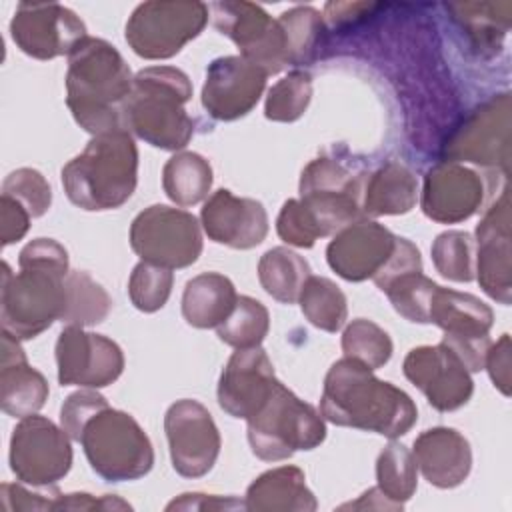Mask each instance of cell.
<instances>
[{
    "label": "cell",
    "mask_w": 512,
    "mask_h": 512,
    "mask_svg": "<svg viewBox=\"0 0 512 512\" xmlns=\"http://www.w3.org/2000/svg\"><path fill=\"white\" fill-rule=\"evenodd\" d=\"M78 442L92 470L108 482L142 478L154 464L152 444L140 424L108 404L84 422Z\"/></svg>",
    "instance_id": "6"
},
{
    "label": "cell",
    "mask_w": 512,
    "mask_h": 512,
    "mask_svg": "<svg viewBox=\"0 0 512 512\" xmlns=\"http://www.w3.org/2000/svg\"><path fill=\"white\" fill-rule=\"evenodd\" d=\"M320 412L332 424L388 438L406 434L418 416L404 390L378 380L368 366L346 356L334 362L324 378Z\"/></svg>",
    "instance_id": "2"
},
{
    "label": "cell",
    "mask_w": 512,
    "mask_h": 512,
    "mask_svg": "<svg viewBox=\"0 0 512 512\" xmlns=\"http://www.w3.org/2000/svg\"><path fill=\"white\" fill-rule=\"evenodd\" d=\"M276 382L274 366L260 346L238 348L220 374L218 404L230 416L248 420Z\"/></svg>",
    "instance_id": "21"
},
{
    "label": "cell",
    "mask_w": 512,
    "mask_h": 512,
    "mask_svg": "<svg viewBox=\"0 0 512 512\" xmlns=\"http://www.w3.org/2000/svg\"><path fill=\"white\" fill-rule=\"evenodd\" d=\"M312 98V76L304 70H294L278 80L266 98V118L276 122H294L308 108Z\"/></svg>",
    "instance_id": "39"
},
{
    "label": "cell",
    "mask_w": 512,
    "mask_h": 512,
    "mask_svg": "<svg viewBox=\"0 0 512 512\" xmlns=\"http://www.w3.org/2000/svg\"><path fill=\"white\" fill-rule=\"evenodd\" d=\"M200 220L210 240L238 250L258 246L268 234L264 206L252 198H238L226 188L206 200Z\"/></svg>",
    "instance_id": "22"
},
{
    "label": "cell",
    "mask_w": 512,
    "mask_h": 512,
    "mask_svg": "<svg viewBox=\"0 0 512 512\" xmlns=\"http://www.w3.org/2000/svg\"><path fill=\"white\" fill-rule=\"evenodd\" d=\"M416 198L418 184L414 174L398 162H388L364 178L362 214H404L414 208Z\"/></svg>",
    "instance_id": "28"
},
{
    "label": "cell",
    "mask_w": 512,
    "mask_h": 512,
    "mask_svg": "<svg viewBox=\"0 0 512 512\" xmlns=\"http://www.w3.org/2000/svg\"><path fill=\"white\" fill-rule=\"evenodd\" d=\"M276 230L284 242L300 248H310L320 238L300 200L284 202L276 220Z\"/></svg>",
    "instance_id": "44"
},
{
    "label": "cell",
    "mask_w": 512,
    "mask_h": 512,
    "mask_svg": "<svg viewBox=\"0 0 512 512\" xmlns=\"http://www.w3.org/2000/svg\"><path fill=\"white\" fill-rule=\"evenodd\" d=\"M70 436L44 416L22 418L10 438V468L18 480L32 486H50L72 466Z\"/></svg>",
    "instance_id": "13"
},
{
    "label": "cell",
    "mask_w": 512,
    "mask_h": 512,
    "mask_svg": "<svg viewBox=\"0 0 512 512\" xmlns=\"http://www.w3.org/2000/svg\"><path fill=\"white\" fill-rule=\"evenodd\" d=\"M162 186L166 196L180 208L202 202L212 186V168L206 158L196 152L174 154L162 170Z\"/></svg>",
    "instance_id": "30"
},
{
    "label": "cell",
    "mask_w": 512,
    "mask_h": 512,
    "mask_svg": "<svg viewBox=\"0 0 512 512\" xmlns=\"http://www.w3.org/2000/svg\"><path fill=\"white\" fill-rule=\"evenodd\" d=\"M48 398L46 378L34 370L24 350L10 332L2 330V362H0V404L14 418L36 414Z\"/></svg>",
    "instance_id": "26"
},
{
    "label": "cell",
    "mask_w": 512,
    "mask_h": 512,
    "mask_svg": "<svg viewBox=\"0 0 512 512\" xmlns=\"http://www.w3.org/2000/svg\"><path fill=\"white\" fill-rule=\"evenodd\" d=\"M106 402V398L102 394H98L96 390L88 388V390H78L74 394H70L62 408H60V422L62 428L68 432V436L72 440L78 442L80 430L84 426V422L98 410L102 408Z\"/></svg>",
    "instance_id": "45"
},
{
    "label": "cell",
    "mask_w": 512,
    "mask_h": 512,
    "mask_svg": "<svg viewBox=\"0 0 512 512\" xmlns=\"http://www.w3.org/2000/svg\"><path fill=\"white\" fill-rule=\"evenodd\" d=\"M510 98L502 94L482 104L446 144L450 162L468 160L482 166L508 164Z\"/></svg>",
    "instance_id": "20"
},
{
    "label": "cell",
    "mask_w": 512,
    "mask_h": 512,
    "mask_svg": "<svg viewBox=\"0 0 512 512\" xmlns=\"http://www.w3.org/2000/svg\"><path fill=\"white\" fill-rule=\"evenodd\" d=\"M10 36L24 54L50 60L70 54L88 34L84 22L62 4L20 2L10 22Z\"/></svg>",
    "instance_id": "16"
},
{
    "label": "cell",
    "mask_w": 512,
    "mask_h": 512,
    "mask_svg": "<svg viewBox=\"0 0 512 512\" xmlns=\"http://www.w3.org/2000/svg\"><path fill=\"white\" fill-rule=\"evenodd\" d=\"M416 458L414 454L398 444L390 442L378 456L376 462V476H378V490L394 504L402 506L416 490Z\"/></svg>",
    "instance_id": "35"
},
{
    "label": "cell",
    "mask_w": 512,
    "mask_h": 512,
    "mask_svg": "<svg viewBox=\"0 0 512 512\" xmlns=\"http://www.w3.org/2000/svg\"><path fill=\"white\" fill-rule=\"evenodd\" d=\"M234 284L218 272H204L188 280L182 294V316L194 328H216L234 310Z\"/></svg>",
    "instance_id": "27"
},
{
    "label": "cell",
    "mask_w": 512,
    "mask_h": 512,
    "mask_svg": "<svg viewBox=\"0 0 512 512\" xmlns=\"http://www.w3.org/2000/svg\"><path fill=\"white\" fill-rule=\"evenodd\" d=\"M398 236L374 220H354L326 248L328 266L350 282L374 278L396 248Z\"/></svg>",
    "instance_id": "19"
},
{
    "label": "cell",
    "mask_w": 512,
    "mask_h": 512,
    "mask_svg": "<svg viewBox=\"0 0 512 512\" xmlns=\"http://www.w3.org/2000/svg\"><path fill=\"white\" fill-rule=\"evenodd\" d=\"M172 270L142 260L134 266L128 280V294L132 304L142 312L160 310L172 290Z\"/></svg>",
    "instance_id": "41"
},
{
    "label": "cell",
    "mask_w": 512,
    "mask_h": 512,
    "mask_svg": "<svg viewBox=\"0 0 512 512\" xmlns=\"http://www.w3.org/2000/svg\"><path fill=\"white\" fill-rule=\"evenodd\" d=\"M416 466L438 488H454L466 480L472 468L468 440L454 428H430L414 440Z\"/></svg>",
    "instance_id": "25"
},
{
    "label": "cell",
    "mask_w": 512,
    "mask_h": 512,
    "mask_svg": "<svg viewBox=\"0 0 512 512\" xmlns=\"http://www.w3.org/2000/svg\"><path fill=\"white\" fill-rule=\"evenodd\" d=\"M250 510H316V500L306 488L304 472L296 466H280L258 476L246 494Z\"/></svg>",
    "instance_id": "29"
},
{
    "label": "cell",
    "mask_w": 512,
    "mask_h": 512,
    "mask_svg": "<svg viewBox=\"0 0 512 512\" xmlns=\"http://www.w3.org/2000/svg\"><path fill=\"white\" fill-rule=\"evenodd\" d=\"M302 314L320 330L336 332L344 326L348 306L344 292L328 278L308 276L298 296Z\"/></svg>",
    "instance_id": "33"
},
{
    "label": "cell",
    "mask_w": 512,
    "mask_h": 512,
    "mask_svg": "<svg viewBox=\"0 0 512 512\" xmlns=\"http://www.w3.org/2000/svg\"><path fill=\"white\" fill-rule=\"evenodd\" d=\"M268 328L270 318L266 306L250 296H238L234 310L222 324L216 326V332L224 344L238 350L260 346V342L268 334Z\"/></svg>",
    "instance_id": "34"
},
{
    "label": "cell",
    "mask_w": 512,
    "mask_h": 512,
    "mask_svg": "<svg viewBox=\"0 0 512 512\" xmlns=\"http://www.w3.org/2000/svg\"><path fill=\"white\" fill-rule=\"evenodd\" d=\"M30 218H32L30 212L20 202L2 194V198H0V238H2V244L8 246L12 242H18L28 232Z\"/></svg>",
    "instance_id": "46"
},
{
    "label": "cell",
    "mask_w": 512,
    "mask_h": 512,
    "mask_svg": "<svg viewBox=\"0 0 512 512\" xmlns=\"http://www.w3.org/2000/svg\"><path fill=\"white\" fill-rule=\"evenodd\" d=\"M308 276V262L284 246L268 250L258 262V278L262 288L282 304L298 302Z\"/></svg>",
    "instance_id": "31"
},
{
    "label": "cell",
    "mask_w": 512,
    "mask_h": 512,
    "mask_svg": "<svg viewBox=\"0 0 512 512\" xmlns=\"http://www.w3.org/2000/svg\"><path fill=\"white\" fill-rule=\"evenodd\" d=\"M66 288V304L62 312V322L68 326H94L100 324L110 308L112 300L108 292L88 274L82 270L68 272L64 280Z\"/></svg>",
    "instance_id": "32"
},
{
    "label": "cell",
    "mask_w": 512,
    "mask_h": 512,
    "mask_svg": "<svg viewBox=\"0 0 512 512\" xmlns=\"http://www.w3.org/2000/svg\"><path fill=\"white\" fill-rule=\"evenodd\" d=\"M436 288L438 284L426 278L422 270H410V272L398 274L396 278L386 282L380 290L390 298L394 310L400 316H404L410 322L428 324L430 302Z\"/></svg>",
    "instance_id": "36"
},
{
    "label": "cell",
    "mask_w": 512,
    "mask_h": 512,
    "mask_svg": "<svg viewBox=\"0 0 512 512\" xmlns=\"http://www.w3.org/2000/svg\"><path fill=\"white\" fill-rule=\"evenodd\" d=\"M436 270L454 282H470L476 276L474 242L468 232L450 230L440 234L432 244Z\"/></svg>",
    "instance_id": "40"
},
{
    "label": "cell",
    "mask_w": 512,
    "mask_h": 512,
    "mask_svg": "<svg viewBox=\"0 0 512 512\" xmlns=\"http://www.w3.org/2000/svg\"><path fill=\"white\" fill-rule=\"evenodd\" d=\"M342 350L346 358L358 360L370 370H376L390 360L392 340L378 324L358 318L346 326L342 334Z\"/></svg>",
    "instance_id": "38"
},
{
    "label": "cell",
    "mask_w": 512,
    "mask_h": 512,
    "mask_svg": "<svg viewBox=\"0 0 512 512\" xmlns=\"http://www.w3.org/2000/svg\"><path fill=\"white\" fill-rule=\"evenodd\" d=\"M492 320V308L480 298L442 286L434 290L428 322L444 330L442 342L462 360L468 372L484 368L492 344L488 338Z\"/></svg>",
    "instance_id": "12"
},
{
    "label": "cell",
    "mask_w": 512,
    "mask_h": 512,
    "mask_svg": "<svg viewBox=\"0 0 512 512\" xmlns=\"http://www.w3.org/2000/svg\"><path fill=\"white\" fill-rule=\"evenodd\" d=\"M208 14V4L196 0L142 2L126 22V42L142 58H170L204 30Z\"/></svg>",
    "instance_id": "8"
},
{
    "label": "cell",
    "mask_w": 512,
    "mask_h": 512,
    "mask_svg": "<svg viewBox=\"0 0 512 512\" xmlns=\"http://www.w3.org/2000/svg\"><path fill=\"white\" fill-rule=\"evenodd\" d=\"M266 72L242 56L216 58L206 70L202 104L216 120L246 116L262 96Z\"/></svg>",
    "instance_id": "18"
},
{
    "label": "cell",
    "mask_w": 512,
    "mask_h": 512,
    "mask_svg": "<svg viewBox=\"0 0 512 512\" xmlns=\"http://www.w3.org/2000/svg\"><path fill=\"white\" fill-rule=\"evenodd\" d=\"M2 194L20 202L32 218L42 216L52 202V190L46 178L32 168H18L10 172L2 184Z\"/></svg>",
    "instance_id": "42"
},
{
    "label": "cell",
    "mask_w": 512,
    "mask_h": 512,
    "mask_svg": "<svg viewBox=\"0 0 512 512\" xmlns=\"http://www.w3.org/2000/svg\"><path fill=\"white\" fill-rule=\"evenodd\" d=\"M138 180V150L126 130L96 134L62 168V186L72 204L100 212L122 206Z\"/></svg>",
    "instance_id": "4"
},
{
    "label": "cell",
    "mask_w": 512,
    "mask_h": 512,
    "mask_svg": "<svg viewBox=\"0 0 512 512\" xmlns=\"http://www.w3.org/2000/svg\"><path fill=\"white\" fill-rule=\"evenodd\" d=\"M208 8L216 30L240 48L242 58L262 68L268 76L290 66L284 30L262 6L244 0H224L212 2Z\"/></svg>",
    "instance_id": "11"
},
{
    "label": "cell",
    "mask_w": 512,
    "mask_h": 512,
    "mask_svg": "<svg viewBox=\"0 0 512 512\" xmlns=\"http://www.w3.org/2000/svg\"><path fill=\"white\" fill-rule=\"evenodd\" d=\"M2 504L6 510H48L54 506V500L32 494L18 484H2Z\"/></svg>",
    "instance_id": "48"
},
{
    "label": "cell",
    "mask_w": 512,
    "mask_h": 512,
    "mask_svg": "<svg viewBox=\"0 0 512 512\" xmlns=\"http://www.w3.org/2000/svg\"><path fill=\"white\" fill-rule=\"evenodd\" d=\"M246 422L252 452L268 462L286 460L298 450H312L326 438V426L316 408L280 380Z\"/></svg>",
    "instance_id": "7"
},
{
    "label": "cell",
    "mask_w": 512,
    "mask_h": 512,
    "mask_svg": "<svg viewBox=\"0 0 512 512\" xmlns=\"http://www.w3.org/2000/svg\"><path fill=\"white\" fill-rule=\"evenodd\" d=\"M54 510L58 508H74V510H94V508H102V510H114V508H120V510H130V504L114 498V496H102V498H92V494H84V492H78V494H66V496H58L54 500Z\"/></svg>",
    "instance_id": "49"
},
{
    "label": "cell",
    "mask_w": 512,
    "mask_h": 512,
    "mask_svg": "<svg viewBox=\"0 0 512 512\" xmlns=\"http://www.w3.org/2000/svg\"><path fill=\"white\" fill-rule=\"evenodd\" d=\"M278 22L286 36L290 64L296 66L306 62L314 54L324 34L322 14L310 6H294L282 12Z\"/></svg>",
    "instance_id": "37"
},
{
    "label": "cell",
    "mask_w": 512,
    "mask_h": 512,
    "mask_svg": "<svg viewBox=\"0 0 512 512\" xmlns=\"http://www.w3.org/2000/svg\"><path fill=\"white\" fill-rule=\"evenodd\" d=\"M476 240V274L480 286L490 298L510 304V198L506 188L478 224Z\"/></svg>",
    "instance_id": "24"
},
{
    "label": "cell",
    "mask_w": 512,
    "mask_h": 512,
    "mask_svg": "<svg viewBox=\"0 0 512 512\" xmlns=\"http://www.w3.org/2000/svg\"><path fill=\"white\" fill-rule=\"evenodd\" d=\"M192 98L188 76L174 66H150L134 76L124 104V128L162 150L184 148L194 124L184 104Z\"/></svg>",
    "instance_id": "5"
},
{
    "label": "cell",
    "mask_w": 512,
    "mask_h": 512,
    "mask_svg": "<svg viewBox=\"0 0 512 512\" xmlns=\"http://www.w3.org/2000/svg\"><path fill=\"white\" fill-rule=\"evenodd\" d=\"M58 382L62 386L104 388L124 370L120 346L80 326H66L56 340Z\"/></svg>",
    "instance_id": "15"
},
{
    "label": "cell",
    "mask_w": 512,
    "mask_h": 512,
    "mask_svg": "<svg viewBox=\"0 0 512 512\" xmlns=\"http://www.w3.org/2000/svg\"><path fill=\"white\" fill-rule=\"evenodd\" d=\"M130 246L146 262L164 268H186L202 252L198 220L180 208L154 204L130 226Z\"/></svg>",
    "instance_id": "10"
},
{
    "label": "cell",
    "mask_w": 512,
    "mask_h": 512,
    "mask_svg": "<svg viewBox=\"0 0 512 512\" xmlns=\"http://www.w3.org/2000/svg\"><path fill=\"white\" fill-rule=\"evenodd\" d=\"M18 264L20 272L12 274L2 262L0 320L2 330L18 340H30L62 318L68 252L52 238H36L22 248Z\"/></svg>",
    "instance_id": "1"
},
{
    "label": "cell",
    "mask_w": 512,
    "mask_h": 512,
    "mask_svg": "<svg viewBox=\"0 0 512 512\" xmlns=\"http://www.w3.org/2000/svg\"><path fill=\"white\" fill-rule=\"evenodd\" d=\"M502 4H450L448 10L456 12V16L466 24L472 36L480 38V42H494L496 32L504 34L508 30V14L498 16Z\"/></svg>",
    "instance_id": "43"
},
{
    "label": "cell",
    "mask_w": 512,
    "mask_h": 512,
    "mask_svg": "<svg viewBox=\"0 0 512 512\" xmlns=\"http://www.w3.org/2000/svg\"><path fill=\"white\" fill-rule=\"evenodd\" d=\"M484 368L488 370L494 386L510 396V336L502 334L496 344H490L484 360Z\"/></svg>",
    "instance_id": "47"
},
{
    "label": "cell",
    "mask_w": 512,
    "mask_h": 512,
    "mask_svg": "<svg viewBox=\"0 0 512 512\" xmlns=\"http://www.w3.org/2000/svg\"><path fill=\"white\" fill-rule=\"evenodd\" d=\"M364 178L352 176L330 158H316L302 170L300 204L318 236L334 234L360 220Z\"/></svg>",
    "instance_id": "9"
},
{
    "label": "cell",
    "mask_w": 512,
    "mask_h": 512,
    "mask_svg": "<svg viewBox=\"0 0 512 512\" xmlns=\"http://www.w3.org/2000/svg\"><path fill=\"white\" fill-rule=\"evenodd\" d=\"M132 82L120 52L102 38L86 36L68 54L66 104L80 128L94 136L126 130L124 104Z\"/></svg>",
    "instance_id": "3"
},
{
    "label": "cell",
    "mask_w": 512,
    "mask_h": 512,
    "mask_svg": "<svg viewBox=\"0 0 512 512\" xmlns=\"http://www.w3.org/2000/svg\"><path fill=\"white\" fill-rule=\"evenodd\" d=\"M404 376L440 412L458 410L474 390L470 372L444 342L412 348L404 358Z\"/></svg>",
    "instance_id": "17"
},
{
    "label": "cell",
    "mask_w": 512,
    "mask_h": 512,
    "mask_svg": "<svg viewBox=\"0 0 512 512\" xmlns=\"http://www.w3.org/2000/svg\"><path fill=\"white\" fill-rule=\"evenodd\" d=\"M484 198L482 178L458 162H442L424 176L422 210L430 220L452 224L470 218Z\"/></svg>",
    "instance_id": "23"
},
{
    "label": "cell",
    "mask_w": 512,
    "mask_h": 512,
    "mask_svg": "<svg viewBox=\"0 0 512 512\" xmlns=\"http://www.w3.org/2000/svg\"><path fill=\"white\" fill-rule=\"evenodd\" d=\"M172 466L180 476L200 478L220 454V434L210 412L196 400L174 402L164 416Z\"/></svg>",
    "instance_id": "14"
}]
</instances>
